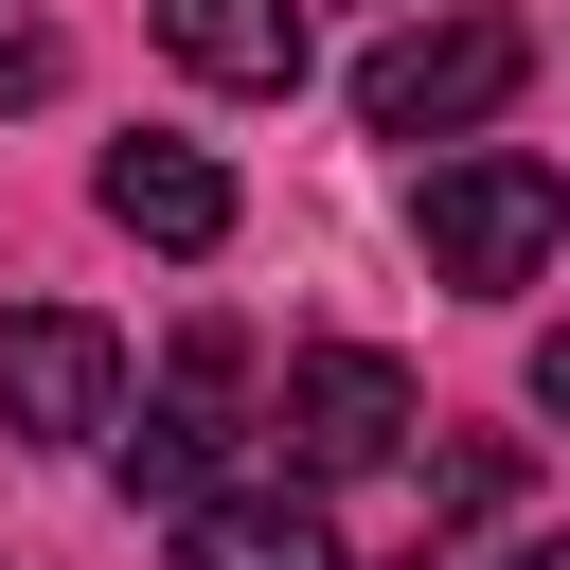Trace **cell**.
Wrapping results in <instances>:
<instances>
[{
	"label": "cell",
	"mask_w": 570,
	"mask_h": 570,
	"mask_svg": "<svg viewBox=\"0 0 570 570\" xmlns=\"http://www.w3.org/2000/svg\"><path fill=\"white\" fill-rule=\"evenodd\" d=\"M410 428H428V392H410L374 338H303V356H285V463H303V481H356V463H392Z\"/></svg>",
	"instance_id": "cell-5"
},
{
	"label": "cell",
	"mask_w": 570,
	"mask_h": 570,
	"mask_svg": "<svg viewBox=\"0 0 570 570\" xmlns=\"http://www.w3.org/2000/svg\"><path fill=\"white\" fill-rule=\"evenodd\" d=\"M107 232H142V249H232V160L214 142H107Z\"/></svg>",
	"instance_id": "cell-6"
},
{
	"label": "cell",
	"mask_w": 570,
	"mask_h": 570,
	"mask_svg": "<svg viewBox=\"0 0 570 570\" xmlns=\"http://www.w3.org/2000/svg\"><path fill=\"white\" fill-rule=\"evenodd\" d=\"M0 107H53V18L0 0Z\"/></svg>",
	"instance_id": "cell-9"
},
{
	"label": "cell",
	"mask_w": 570,
	"mask_h": 570,
	"mask_svg": "<svg viewBox=\"0 0 570 570\" xmlns=\"http://www.w3.org/2000/svg\"><path fill=\"white\" fill-rule=\"evenodd\" d=\"M517 570H570V534H517Z\"/></svg>",
	"instance_id": "cell-12"
},
{
	"label": "cell",
	"mask_w": 570,
	"mask_h": 570,
	"mask_svg": "<svg viewBox=\"0 0 570 570\" xmlns=\"http://www.w3.org/2000/svg\"><path fill=\"white\" fill-rule=\"evenodd\" d=\"M517 71H534V36H517L499 0H463V18H410V36H374V71H356V125H374V142H463V125H499V107H517Z\"/></svg>",
	"instance_id": "cell-1"
},
{
	"label": "cell",
	"mask_w": 570,
	"mask_h": 570,
	"mask_svg": "<svg viewBox=\"0 0 570 570\" xmlns=\"http://www.w3.org/2000/svg\"><path fill=\"white\" fill-rule=\"evenodd\" d=\"M534 410H552V428H570V338H534Z\"/></svg>",
	"instance_id": "cell-11"
},
{
	"label": "cell",
	"mask_w": 570,
	"mask_h": 570,
	"mask_svg": "<svg viewBox=\"0 0 570 570\" xmlns=\"http://www.w3.org/2000/svg\"><path fill=\"white\" fill-rule=\"evenodd\" d=\"M178 570H338V534L303 481H214V499H178Z\"/></svg>",
	"instance_id": "cell-8"
},
{
	"label": "cell",
	"mask_w": 570,
	"mask_h": 570,
	"mask_svg": "<svg viewBox=\"0 0 570 570\" xmlns=\"http://www.w3.org/2000/svg\"><path fill=\"white\" fill-rule=\"evenodd\" d=\"M0 428L18 445H107L125 428V338L89 303H18L0 321Z\"/></svg>",
	"instance_id": "cell-4"
},
{
	"label": "cell",
	"mask_w": 570,
	"mask_h": 570,
	"mask_svg": "<svg viewBox=\"0 0 570 570\" xmlns=\"http://www.w3.org/2000/svg\"><path fill=\"white\" fill-rule=\"evenodd\" d=\"M410 232H428V267H445V285H534V267L570 249V178H552V160H517V142H463V160H428Z\"/></svg>",
	"instance_id": "cell-2"
},
{
	"label": "cell",
	"mask_w": 570,
	"mask_h": 570,
	"mask_svg": "<svg viewBox=\"0 0 570 570\" xmlns=\"http://www.w3.org/2000/svg\"><path fill=\"white\" fill-rule=\"evenodd\" d=\"M232 428H249V338H232V321H178V356H160V392H142V428H125V481L178 517V499H214Z\"/></svg>",
	"instance_id": "cell-3"
},
{
	"label": "cell",
	"mask_w": 570,
	"mask_h": 570,
	"mask_svg": "<svg viewBox=\"0 0 570 570\" xmlns=\"http://www.w3.org/2000/svg\"><path fill=\"white\" fill-rule=\"evenodd\" d=\"M499 481H517L499 445H445V481H428V517H499Z\"/></svg>",
	"instance_id": "cell-10"
},
{
	"label": "cell",
	"mask_w": 570,
	"mask_h": 570,
	"mask_svg": "<svg viewBox=\"0 0 570 570\" xmlns=\"http://www.w3.org/2000/svg\"><path fill=\"white\" fill-rule=\"evenodd\" d=\"M160 53H178L196 89L285 107V89H303V0H160Z\"/></svg>",
	"instance_id": "cell-7"
}]
</instances>
